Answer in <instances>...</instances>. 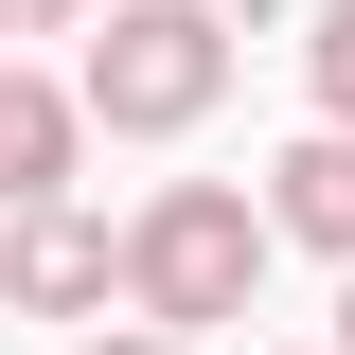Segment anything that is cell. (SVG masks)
<instances>
[{
	"instance_id": "9",
	"label": "cell",
	"mask_w": 355,
	"mask_h": 355,
	"mask_svg": "<svg viewBox=\"0 0 355 355\" xmlns=\"http://www.w3.org/2000/svg\"><path fill=\"white\" fill-rule=\"evenodd\" d=\"M338 355H355V284H338Z\"/></svg>"
},
{
	"instance_id": "1",
	"label": "cell",
	"mask_w": 355,
	"mask_h": 355,
	"mask_svg": "<svg viewBox=\"0 0 355 355\" xmlns=\"http://www.w3.org/2000/svg\"><path fill=\"white\" fill-rule=\"evenodd\" d=\"M266 196L249 178H160L125 214V320H160V338H214V320H249L266 302Z\"/></svg>"
},
{
	"instance_id": "2",
	"label": "cell",
	"mask_w": 355,
	"mask_h": 355,
	"mask_svg": "<svg viewBox=\"0 0 355 355\" xmlns=\"http://www.w3.org/2000/svg\"><path fill=\"white\" fill-rule=\"evenodd\" d=\"M71 107L107 142H196L231 107V18H214V0H107L89 53H71Z\"/></svg>"
},
{
	"instance_id": "7",
	"label": "cell",
	"mask_w": 355,
	"mask_h": 355,
	"mask_svg": "<svg viewBox=\"0 0 355 355\" xmlns=\"http://www.w3.org/2000/svg\"><path fill=\"white\" fill-rule=\"evenodd\" d=\"M107 0H0V36H89Z\"/></svg>"
},
{
	"instance_id": "6",
	"label": "cell",
	"mask_w": 355,
	"mask_h": 355,
	"mask_svg": "<svg viewBox=\"0 0 355 355\" xmlns=\"http://www.w3.org/2000/svg\"><path fill=\"white\" fill-rule=\"evenodd\" d=\"M302 89H320V125H355V0L302 18Z\"/></svg>"
},
{
	"instance_id": "4",
	"label": "cell",
	"mask_w": 355,
	"mask_h": 355,
	"mask_svg": "<svg viewBox=\"0 0 355 355\" xmlns=\"http://www.w3.org/2000/svg\"><path fill=\"white\" fill-rule=\"evenodd\" d=\"M71 160H89L71 71H0V214H53V196H71Z\"/></svg>"
},
{
	"instance_id": "5",
	"label": "cell",
	"mask_w": 355,
	"mask_h": 355,
	"mask_svg": "<svg viewBox=\"0 0 355 355\" xmlns=\"http://www.w3.org/2000/svg\"><path fill=\"white\" fill-rule=\"evenodd\" d=\"M266 231L320 266H355V125H302L284 160H266Z\"/></svg>"
},
{
	"instance_id": "8",
	"label": "cell",
	"mask_w": 355,
	"mask_h": 355,
	"mask_svg": "<svg viewBox=\"0 0 355 355\" xmlns=\"http://www.w3.org/2000/svg\"><path fill=\"white\" fill-rule=\"evenodd\" d=\"M71 355H196V338H160V320H125V338H71Z\"/></svg>"
},
{
	"instance_id": "3",
	"label": "cell",
	"mask_w": 355,
	"mask_h": 355,
	"mask_svg": "<svg viewBox=\"0 0 355 355\" xmlns=\"http://www.w3.org/2000/svg\"><path fill=\"white\" fill-rule=\"evenodd\" d=\"M125 284V231L89 214V196H53V214H0V302L18 320H89Z\"/></svg>"
}]
</instances>
